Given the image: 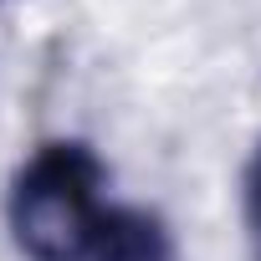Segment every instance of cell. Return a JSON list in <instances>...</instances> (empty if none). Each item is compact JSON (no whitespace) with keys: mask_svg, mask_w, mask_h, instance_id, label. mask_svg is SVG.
Returning a JSON list of instances; mask_svg holds the SVG:
<instances>
[{"mask_svg":"<svg viewBox=\"0 0 261 261\" xmlns=\"http://www.w3.org/2000/svg\"><path fill=\"white\" fill-rule=\"evenodd\" d=\"M11 236L31 261H87L113 205L102 200V159L82 139L41 144L11 179Z\"/></svg>","mask_w":261,"mask_h":261,"instance_id":"6da1fadb","label":"cell"},{"mask_svg":"<svg viewBox=\"0 0 261 261\" xmlns=\"http://www.w3.org/2000/svg\"><path fill=\"white\" fill-rule=\"evenodd\" d=\"M87 261H174V241L159 215L134 210V205H113V220Z\"/></svg>","mask_w":261,"mask_h":261,"instance_id":"7a4b0ae2","label":"cell"},{"mask_svg":"<svg viewBox=\"0 0 261 261\" xmlns=\"http://www.w3.org/2000/svg\"><path fill=\"white\" fill-rule=\"evenodd\" d=\"M246 225H251V236L261 246V144H256L251 169H246Z\"/></svg>","mask_w":261,"mask_h":261,"instance_id":"3957f363","label":"cell"},{"mask_svg":"<svg viewBox=\"0 0 261 261\" xmlns=\"http://www.w3.org/2000/svg\"><path fill=\"white\" fill-rule=\"evenodd\" d=\"M0 6H6V0H0Z\"/></svg>","mask_w":261,"mask_h":261,"instance_id":"277c9868","label":"cell"}]
</instances>
